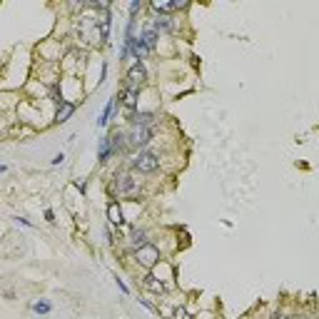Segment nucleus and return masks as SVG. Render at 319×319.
Here are the masks:
<instances>
[{
  "label": "nucleus",
  "instance_id": "nucleus-5",
  "mask_svg": "<svg viewBox=\"0 0 319 319\" xmlns=\"http://www.w3.org/2000/svg\"><path fill=\"white\" fill-rule=\"evenodd\" d=\"M145 83V68H142V62H135V65L127 70V88L125 90H133L137 92V88Z\"/></svg>",
  "mask_w": 319,
  "mask_h": 319
},
{
  "label": "nucleus",
  "instance_id": "nucleus-20",
  "mask_svg": "<svg viewBox=\"0 0 319 319\" xmlns=\"http://www.w3.org/2000/svg\"><path fill=\"white\" fill-rule=\"evenodd\" d=\"M140 8H142V3H133V5H130V13H133V15H135V13H137V10H140Z\"/></svg>",
  "mask_w": 319,
  "mask_h": 319
},
{
  "label": "nucleus",
  "instance_id": "nucleus-1",
  "mask_svg": "<svg viewBox=\"0 0 319 319\" xmlns=\"http://www.w3.org/2000/svg\"><path fill=\"white\" fill-rule=\"evenodd\" d=\"M140 192V182L130 175V172H117L112 184H110V195L112 197H135Z\"/></svg>",
  "mask_w": 319,
  "mask_h": 319
},
{
  "label": "nucleus",
  "instance_id": "nucleus-6",
  "mask_svg": "<svg viewBox=\"0 0 319 319\" xmlns=\"http://www.w3.org/2000/svg\"><path fill=\"white\" fill-rule=\"evenodd\" d=\"M107 220L112 222V225H122L125 220H122V210H120V202L117 200H112L110 205H107Z\"/></svg>",
  "mask_w": 319,
  "mask_h": 319
},
{
  "label": "nucleus",
  "instance_id": "nucleus-16",
  "mask_svg": "<svg viewBox=\"0 0 319 319\" xmlns=\"http://www.w3.org/2000/svg\"><path fill=\"white\" fill-rule=\"evenodd\" d=\"M155 30H165V33H170V30H172V20H170V18H160V20H155Z\"/></svg>",
  "mask_w": 319,
  "mask_h": 319
},
{
  "label": "nucleus",
  "instance_id": "nucleus-4",
  "mask_svg": "<svg viewBox=\"0 0 319 319\" xmlns=\"http://www.w3.org/2000/svg\"><path fill=\"white\" fill-rule=\"evenodd\" d=\"M150 137H152V130H150V127H142V125H133L130 135H127V140H130V145H133V147H142V145H147V142H150Z\"/></svg>",
  "mask_w": 319,
  "mask_h": 319
},
{
  "label": "nucleus",
  "instance_id": "nucleus-7",
  "mask_svg": "<svg viewBox=\"0 0 319 319\" xmlns=\"http://www.w3.org/2000/svg\"><path fill=\"white\" fill-rule=\"evenodd\" d=\"M142 284H145V289H150V292H155V294H162V292H165V284H162L155 274H145V277H142Z\"/></svg>",
  "mask_w": 319,
  "mask_h": 319
},
{
  "label": "nucleus",
  "instance_id": "nucleus-22",
  "mask_svg": "<svg viewBox=\"0 0 319 319\" xmlns=\"http://www.w3.org/2000/svg\"><path fill=\"white\" fill-rule=\"evenodd\" d=\"M272 319H287V317H282V314H277V317H272Z\"/></svg>",
  "mask_w": 319,
  "mask_h": 319
},
{
  "label": "nucleus",
  "instance_id": "nucleus-9",
  "mask_svg": "<svg viewBox=\"0 0 319 319\" xmlns=\"http://www.w3.org/2000/svg\"><path fill=\"white\" fill-rule=\"evenodd\" d=\"M152 8H155L157 13H175V10H180V8H187V3H160V0H155Z\"/></svg>",
  "mask_w": 319,
  "mask_h": 319
},
{
  "label": "nucleus",
  "instance_id": "nucleus-19",
  "mask_svg": "<svg viewBox=\"0 0 319 319\" xmlns=\"http://www.w3.org/2000/svg\"><path fill=\"white\" fill-rule=\"evenodd\" d=\"M33 309H35L38 314H47V312H50V304H47V302H38V304H33Z\"/></svg>",
  "mask_w": 319,
  "mask_h": 319
},
{
  "label": "nucleus",
  "instance_id": "nucleus-13",
  "mask_svg": "<svg viewBox=\"0 0 319 319\" xmlns=\"http://www.w3.org/2000/svg\"><path fill=\"white\" fill-rule=\"evenodd\" d=\"M142 43H145V45L152 50V47H155V43H157V30H155V28H152V30H145V35H142Z\"/></svg>",
  "mask_w": 319,
  "mask_h": 319
},
{
  "label": "nucleus",
  "instance_id": "nucleus-8",
  "mask_svg": "<svg viewBox=\"0 0 319 319\" xmlns=\"http://www.w3.org/2000/svg\"><path fill=\"white\" fill-rule=\"evenodd\" d=\"M73 112H75V105H73V102H62V105L57 107V115H55V122H60V125H62V122H68Z\"/></svg>",
  "mask_w": 319,
  "mask_h": 319
},
{
  "label": "nucleus",
  "instance_id": "nucleus-3",
  "mask_svg": "<svg viewBox=\"0 0 319 319\" xmlns=\"http://www.w3.org/2000/svg\"><path fill=\"white\" fill-rule=\"evenodd\" d=\"M133 167L140 170V172H155L160 167V157L152 155V152H140L135 160H133Z\"/></svg>",
  "mask_w": 319,
  "mask_h": 319
},
{
  "label": "nucleus",
  "instance_id": "nucleus-2",
  "mask_svg": "<svg viewBox=\"0 0 319 319\" xmlns=\"http://www.w3.org/2000/svg\"><path fill=\"white\" fill-rule=\"evenodd\" d=\"M135 257H137V262H140L145 270H152V267L160 262V249H157L155 244H145V247H140V249L135 252Z\"/></svg>",
  "mask_w": 319,
  "mask_h": 319
},
{
  "label": "nucleus",
  "instance_id": "nucleus-11",
  "mask_svg": "<svg viewBox=\"0 0 319 319\" xmlns=\"http://www.w3.org/2000/svg\"><path fill=\"white\" fill-rule=\"evenodd\" d=\"M120 100H122V105L127 110H135L137 107V92H133V90H122L120 92Z\"/></svg>",
  "mask_w": 319,
  "mask_h": 319
},
{
  "label": "nucleus",
  "instance_id": "nucleus-18",
  "mask_svg": "<svg viewBox=\"0 0 319 319\" xmlns=\"http://www.w3.org/2000/svg\"><path fill=\"white\" fill-rule=\"evenodd\" d=\"M110 112H112V102H107V107L102 110V115H100V120H97V125H105L107 117H110Z\"/></svg>",
  "mask_w": 319,
  "mask_h": 319
},
{
  "label": "nucleus",
  "instance_id": "nucleus-10",
  "mask_svg": "<svg viewBox=\"0 0 319 319\" xmlns=\"http://www.w3.org/2000/svg\"><path fill=\"white\" fill-rule=\"evenodd\" d=\"M127 45H133V52H135L137 62H140V60H142V57H145V55L150 52V47H147V45L142 43V38H140V40H135V38H133V40H127Z\"/></svg>",
  "mask_w": 319,
  "mask_h": 319
},
{
  "label": "nucleus",
  "instance_id": "nucleus-21",
  "mask_svg": "<svg viewBox=\"0 0 319 319\" xmlns=\"http://www.w3.org/2000/svg\"><path fill=\"white\" fill-rule=\"evenodd\" d=\"M117 287H120V289H122V292H125V294H127V284H125V282H122V279H117Z\"/></svg>",
  "mask_w": 319,
  "mask_h": 319
},
{
  "label": "nucleus",
  "instance_id": "nucleus-14",
  "mask_svg": "<svg viewBox=\"0 0 319 319\" xmlns=\"http://www.w3.org/2000/svg\"><path fill=\"white\" fill-rule=\"evenodd\" d=\"M122 140H125V135H120V133H115V135L110 137V147H112V152H120V150L125 147V142H122Z\"/></svg>",
  "mask_w": 319,
  "mask_h": 319
},
{
  "label": "nucleus",
  "instance_id": "nucleus-17",
  "mask_svg": "<svg viewBox=\"0 0 319 319\" xmlns=\"http://www.w3.org/2000/svg\"><path fill=\"white\" fill-rule=\"evenodd\" d=\"M172 319H192V317L187 314V309H184V307H177V309L172 312Z\"/></svg>",
  "mask_w": 319,
  "mask_h": 319
},
{
  "label": "nucleus",
  "instance_id": "nucleus-12",
  "mask_svg": "<svg viewBox=\"0 0 319 319\" xmlns=\"http://www.w3.org/2000/svg\"><path fill=\"white\" fill-rule=\"evenodd\" d=\"M130 242H133V247H135V249L145 247V244H147V242H145V232H142V229H133V234H130Z\"/></svg>",
  "mask_w": 319,
  "mask_h": 319
},
{
  "label": "nucleus",
  "instance_id": "nucleus-15",
  "mask_svg": "<svg viewBox=\"0 0 319 319\" xmlns=\"http://www.w3.org/2000/svg\"><path fill=\"white\" fill-rule=\"evenodd\" d=\"M152 120H155V115H152V112H140V115L135 117V125L147 127V125H152Z\"/></svg>",
  "mask_w": 319,
  "mask_h": 319
}]
</instances>
